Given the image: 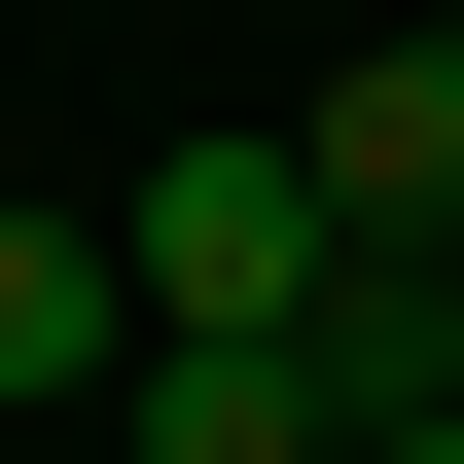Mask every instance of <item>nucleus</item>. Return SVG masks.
Listing matches in <instances>:
<instances>
[{"label": "nucleus", "mask_w": 464, "mask_h": 464, "mask_svg": "<svg viewBox=\"0 0 464 464\" xmlns=\"http://www.w3.org/2000/svg\"><path fill=\"white\" fill-rule=\"evenodd\" d=\"M108 286H143V357H322L357 215H322V143H179V179H108Z\"/></svg>", "instance_id": "f257e3e1"}, {"label": "nucleus", "mask_w": 464, "mask_h": 464, "mask_svg": "<svg viewBox=\"0 0 464 464\" xmlns=\"http://www.w3.org/2000/svg\"><path fill=\"white\" fill-rule=\"evenodd\" d=\"M286 143H322V215H357V250H464V36H357Z\"/></svg>", "instance_id": "f03ea898"}, {"label": "nucleus", "mask_w": 464, "mask_h": 464, "mask_svg": "<svg viewBox=\"0 0 464 464\" xmlns=\"http://www.w3.org/2000/svg\"><path fill=\"white\" fill-rule=\"evenodd\" d=\"M36 393H143V286H108V215L0 179V429H36Z\"/></svg>", "instance_id": "7ed1b4c3"}, {"label": "nucleus", "mask_w": 464, "mask_h": 464, "mask_svg": "<svg viewBox=\"0 0 464 464\" xmlns=\"http://www.w3.org/2000/svg\"><path fill=\"white\" fill-rule=\"evenodd\" d=\"M143 464H357L322 357H143Z\"/></svg>", "instance_id": "20e7f679"}, {"label": "nucleus", "mask_w": 464, "mask_h": 464, "mask_svg": "<svg viewBox=\"0 0 464 464\" xmlns=\"http://www.w3.org/2000/svg\"><path fill=\"white\" fill-rule=\"evenodd\" d=\"M357 464H464V429H357Z\"/></svg>", "instance_id": "39448f33"}, {"label": "nucleus", "mask_w": 464, "mask_h": 464, "mask_svg": "<svg viewBox=\"0 0 464 464\" xmlns=\"http://www.w3.org/2000/svg\"><path fill=\"white\" fill-rule=\"evenodd\" d=\"M429 36H464V0H429Z\"/></svg>", "instance_id": "423d86ee"}]
</instances>
